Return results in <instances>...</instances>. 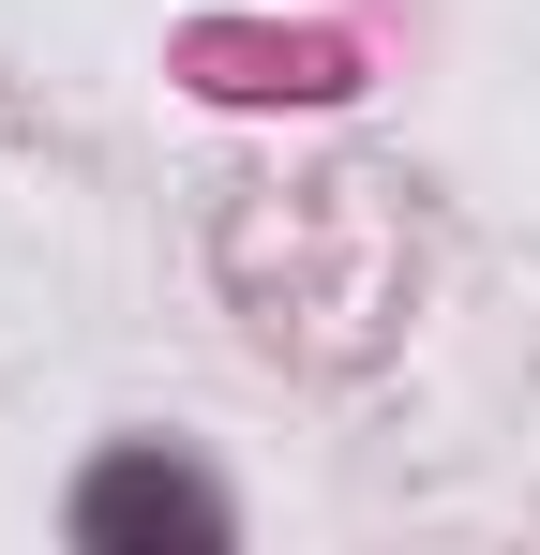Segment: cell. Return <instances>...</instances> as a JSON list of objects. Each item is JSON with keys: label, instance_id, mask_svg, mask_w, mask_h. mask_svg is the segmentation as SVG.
<instances>
[{"label": "cell", "instance_id": "cell-1", "mask_svg": "<svg viewBox=\"0 0 540 555\" xmlns=\"http://www.w3.org/2000/svg\"><path fill=\"white\" fill-rule=\"evenodd\" d=\"M76 526H90V541H180V555H210V541H226V511H210L180 465H105Z\"/></svg>", "mask_w": 540, "mask_h": 555}]
</instances>
